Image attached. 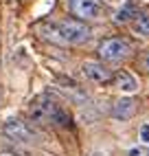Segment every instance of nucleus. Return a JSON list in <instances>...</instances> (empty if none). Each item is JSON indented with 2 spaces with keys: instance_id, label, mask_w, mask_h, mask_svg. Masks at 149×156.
I'll list each match as a JSON object with an SVG mask.
<instances>
[{
  "instance_id": "nucleus-2",
  "label": "nucleus",
  "mask_w": 149,
  "mask_h": 156,
  "mask_svg": "<svg viewBox=\"0 0 149 156\" xmlns=\"http://www.w3.org/2000/svg\"><path fill=\"white\" fill-rule=\"evenodd\" d=\"M130 44L123 42L121 37H103L99 46H97V53L101 57V62H108V64H116V62H123L127 55H130Z\"/></svg>"
},
{
  "instance_id": "nucleus-10",
  "label": "nucleus",
  "mask_w": 149,
  "mask_h": 156,
  "mask_svg": "<svg viewBox=\"0 0 149 156\" xmlns=\"http://www.w3.org/2000/svg\"><path fill=\"white\" fill-rule=\"evenodd\" d=\"M132 29L136 31L138 35H149V16H145V13H138L136 18H134V22H132Z\"/></svg>"
},
{
  "instance_id": "nucleus-12",
  "label": "nucleus",
  "mask_w": 149,
  "mask_h": 156,
  "mask_svg": "<svg viewBox=\"0 0 149 156\" xmlns=\"http://www.w3.org/2000/svg\"><path fill=\"white\" fill-rule=\"evenodd\" d=\"M130 156H149V147H145V145H140V147H132Z\"/></svg>"
},
{
  "instance_id": "nucleus-14",
  "label": "nucleus",
  "mask_w": 149,
  "mask_h": 156,
  "mask_svg": "<svg viewBox=\"0 0 149 156\" xmlns=\"http://www.w3.org/2000/svg\"><path fill=\"white\" fill-rule=\"evenodd\" d=\"M140 66H143L145 70H149V51H147V53L143 55V59H140Z\"/></svg>"
},
{
  "instance_id": "nucleus-15",
  "label": "nucleus",
  "mask_w": 149,
  "mask_h": 156,
  "mask_svg": "<svg viewBox=\"0 0 149 156\" xmlns=\"http://www.w3.org/2000/svg\"><path fill=\"white\" fill-rule=\"evenodd\" d=\"M92 156H103V154H101V152H97V154H92Z\"/></svg>"
},
{
  "instance_id": "nucleus-11",
  "label": "nucleus",
  "mask_w": 149,
  "mask_h": 156,
  "mask_svg": "<svg viewBox=\"0 0 149 156\" xmlns=\"http://www.w3.org/2000/svg\"><path fill=\"white\" fill-rule=\"evenodd\" d=\"M138 16V11L134 7H125V9H121L119 13H116V20H119V22H127V20H132L134 22V18Z\"/></svg>"
},
{
  "instance_id": "nucleus-7",
  "label": "nucleus",
  "mask_w": 149,
  "mask_h": 156,
  "mask_svg": "<svg viewBox=\"0 0 149 156\" xmlns=\"http://www.w3.org/2000/svg\"><path fill=\"white\" fill-rule=\"evenodd\" d=\"M136 114V101L130 99V97H123L116 101V106L112 108V117L119 119V121H130Z\"/></svg>"
},
{
  "instance_id": "nucleus-9",
  "label": "nucleus",
  "mask_w": 149,
  "mask_h": 156,
  "mask_svg": "<svg viewBox=\"0 0 149 156\" xmlns=\"http://www.w3.org/2000/svg\"><path fill=\"white\" fill-rule=\"evenodd\" d=\"M37 29H40V35L46 37V40H50V42H55V44L64 42V37H61V33H59V24H55V22H44V24H40Z\"/></svg>"
},
{
  "instance_id": "nucleus-13",
  "label": "nucleus",
  "mask_w": 149,
  "mask_h": 156,
  "mask_svg": "<svg viewBox=\"0 0 149 156\" xmlns=\"http://www.w3.org/2000/svg\"><path fill=\"white\" fill-rule=\"evenodd\" d=\"M140 141L149 143V123H145V126L140 128Z\"/></svg>"
},
{
  "instance_id": "nucleus-16",
  "label": "nucleus",
  "mask_w": 149,
  "mask_h": 156,
  "mask_svg": "<svg viewBox=\"0 0 149 156\" xmlns=\"http://www.w3.org/2000/svg\"><path fill=\"white\" fill-rule=\"evenodd\" d=\"M0 156H11V154H0Z\"/></svg>"
},
{
  "instance_id": "nucleus-4",
  "label": "nucleus",
  "mask_w": 149,
  "mask_h": 156,
  "mask_svg": "<svg viewBox=\"0 0 149 156\" xmlns=\"http://www.w3.org/2000/svg\"><path fill=\"white\" fill-rule=\"evenodd\" d=\"M2 132H5L7 139H11V141H16V143H29V141L35 139V130L31 128L29 123L20 121V119H9V121H5Z\"/></svg>"
},
{
  "instance_id": "nucleus-3",
  "label": "nucleus",
  "mask_w": 149,
  "mask_h": 156,
  "mask_svg": "<svg viewBox=\"0 0 149 156\" xmlns=\"http://www.w3.org/2000/svg\"><path fill=\"white\" fill-rule=\"evenodd\" d=\"M57 24H59V33L64 37V42H68V44H83V42H88L90 35H92V29L83 22V20H77V18L61 20Z\"/></svg>"
},
{
  "instance_id": "nucleus-6",
  "label": "nucleus",
  "mask_w": 149,
  "mask_h": 156,
  "mask_svg": "<svg viewBox=\"0 0 149 156\" xmlns=\"http://www.w3.org/2000/svg\"><path fill=\"white\" fill-rule=\"evenodd\" d=\"M83 75H86V79L94 81V84H108V81L114 79L112 70L103 64V62H86V64L81 66Z\"/></svg>"
},
{
  "instance_id": "nucleus-8",
  "label": "nucleus",
  "mask_w": 149,
  "mask_h": 156,
  "mask_svg": "<svg viewBox=\"0 0 149 156\" xmlns=\"http://www.w3.org/2000/svg\"><path fill=\"white\" fill-rule=\"evenodd\" d=\"M114 84H116V88L123 90V92H136V88H138L136 77L130 75L127 70H119V73H116V75H114Z\"/></svg>"
},
{
  "instance_id": "nucleus-5",
  "label": "nucleus",
  "mask_w": 149,
  "mask_h": 156,
  "mask_svg": "<svg viewBox=\"0 0 149 156\" xmlns=\"http://www.w3.org/2000/svg\"><path fill=\"white\" fill-rule=\"evenodd\" d=\"M68 11L77 20H97L101 16L99 0H68Z\"/></svg>"
},
{
  "instance_id": "nucleus-1",
  "label": "nucleus",
  "mask_w": 149,
  "mask_h": 156,
  "mask_svg": "<svg viewBox=\"0 0 149 156\" xmlns=\"http://www.w3.org/2000/svg\"><path fill=\"white\" fill-rule=\"evenodd\" d=\"M31 119L42 123V121H50V123H61V126H68L70 123V117L66 114L57 101H53L50 97H40L33 106H31Z\"/></svg>"
}]
</instances>
